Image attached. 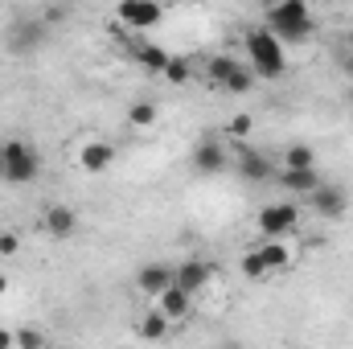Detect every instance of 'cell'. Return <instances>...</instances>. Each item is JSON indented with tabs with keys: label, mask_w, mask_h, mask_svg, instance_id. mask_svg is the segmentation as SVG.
<instances>
[{
	"label": "cell",
	"mask_w": 353,
	"mask_h": 349,
	"mask_svg": "<svg viewBox=\"0 0 353 349\" xmlns=\"http://www.w3.org/2000/svg\"><path fill=\"white\" fill-rule=\"evenodd\" d=\"M243 46H247V66L255 79H279L288 70V50L283 41L267 29V25H255L243 33Z\"/></svg>",
	"instance_id": "1"
},
{
	"label": "cell",
	"mask_w": 353,
	"mask_h": 349,
	"mask_svg": "<svg viewBox=\"0 0 353 349\" xmlns=\"http://www.w3.org/2000/svg\"><path fill=\"white\" fill-rule=\"evenodd\" d=\"M267 29L288 46V41H308L312 29H316V17L308 12L304 0H283V4H271L267 8Z\"/></svg>",
	"instance_id": "2"
},
{
	"label": "cell",
	"mask_w": 353,
	"mask_h": 349,
	"mask_svg": "<svg viewBox=\"0 0 353 349\" xmlns=\"http://www.w3.org/2000/svg\"><path fill=\"white\" fill-rule=\"evenodd\" d=\"M41 173L37 165V152L25 144V140H4V157H0V177L8 185H29L33 177Z\"/></svg>",
	"instance_id": "3"
},
{
	"label": "cell",
	"mask_w": 353,
	"mask_h": 349,
	"mask_svg": "<svg viewBox=\"0 0 353 349\" xmlns=\"http://www.w3.org/2000/svg\"><path fill=\"white\" fill-rule=\"evenodd\" d=\"M161 17H165V8H161L157 0H123V4L115 8V21H119L128 33H148L152 25H161Z\"/></svg>",
	"instance_id": "4"
},
{
	"label": "cell",
	"mask_w": 353,
	"mask_h": 349,
	"mask_svg": "<svg viewBox=\"0 0 353 349\" xmlns=\"http://www.w3.org/2000/svg\"><path fill=\"white\" fill-rule=\"evenodd\" d=\"M300 226V206H292V201H271L259 210V230H263L267 239H279V235H292Z\"/></svg>",
	"instance_id": "5"
},
{
	"label": "cell",
	"mask_w": 353,
	"mask_h": 349,
	"mask_svg": "<svg viewBox=\"0 0 353 349\" xmlns=\"http://www.w3.org/2000/svg\"><path fill=\"white\" fill-rule=\"evenodd\" d=\"M210 279H214V263H205V259H185L173 267V288L185 292V296H197Z\"/></svg>",
	"instance_id": "6"
},
{
	"label": "cell",
	"mask_w": 353,
	"mask_h": 349,
	"mask_svg": "<svg viewBox=\"0 0 353 349\" xmlns=\"http://www.w3.org/2000/svg\"><path fill=\"white\" fill-rule=\"evenodd\" d=\"M46 21H17V25H8V37H4V46H8V54H33L37 46H46Z\"/></svg>",
	"instance_id": "7"
},
{
	"label": "cell",
	"mask_w": 353,
	"mask_h": 349,
	"mask_svg": "<svg viewBox=\"0 0 353 349\" xmlns=\"http://www.w3.org/2000/svg\"><path fill=\"white\" fill-rule=\"evenodd\" d=\"M136 288L144 292V296H165L169 288H173V267L169 263H144L140 267V275H136Z\"/></svg>",
	"instance_id": "8"
},
{
	"label": "cell",
	"mask_w": 353,
	"mask_h": 349,
	"mask_svg": "<svg viewBox=\"0 0 353 349\" xmlns=\"http://www.w3.org/2000/svg\"><path fill=\"white\" fill-rule=\"evenodd\" d=\"M41 226H46V235H54V239H70L74 230H79V214L70 210V206H46L41 210Z\"/></svg>",
	"instance_id": "9"
},
{
	"label": "cell",
	"mask_w": 353,
	"mask_h": 349,
	"mask_svg": "<svg viewBox=\"0 0 353 349\" xmlns=\"http://www.w3.org/2000/svg\"><path fill=\"white\" fill-rule=\"evenodd\" d=\"M308 206H312L321 218H341V214L350 210V197H345V189H337V185H321V189L308 197Z\"/></svg>",
	"instance_id": "10"
},
{
	"label": "cell",
	"mask_w": 353,
	"mask_h": 349,
	"mask_svg": "<svg viewBox=\"0 0 353 349\" xmlns=\"http://www.w3.org/2000/svg\"><path fill=\"white\" fill-rule=\"evenodd\" d=\"M79 165H83L87 173H107V169L115 165V144H107V140H87V144L79 148Z\"/></svg>",
	"instance_id": "11"
},
{
	"label": "cell",
	"mask_w": 353,
	"mask_h": 349,
	"mask_svg": "<svg viewBox=\"0 0 353 349\" xmlns=\"http://www.w3.org/2000/svg\"><path fill=\"white\" fill-rule=\"evenodd\" d=\"M239 173H243V181H251V185H267V181H275V165L267 161L263 152H251V148H243L239 152Z\"/></svg>",
	"instance_id": "12"
},
{
	"label": "cell",
	"mask_w": 353,
	"mask_h": 349,
	"mask_svg": "<svg viewBox=\"0 0 353 349\" xmlns=\"http://www.w3.org/2000/svg\"><path fill=\"white\" fill-rule=\"evenodd\" d=\"M193 169H197V173H222V169H226V148L205 136V140L197 144V152H193Z\"/></svg>",
	"instance_id": "13"
},
{
	"label": "cell",
	"mask_w": 353,
	"mask_h": 349,
	"mask_svg": "<svg viewBox=\"0 0 353 349\" xmlns=\"http://www.w3.org/2000/svg\"><path fill=\"white\" fill-rule=\"evenodd\" d=\"M275 185L279 189H288V193H296V197H312L316 189H321V177H316V169H308V173H275Z\"/></svg>",
	"instance_id": "14"
},
{
	"label": "cell",
	"mask_w": 353,
	"mask_h": 349,
	"mask_svg": "<svg viewBox=\"0 0 353 349\" xmlns=\"http://www.w3.org/2000/svg\"><path fill=\"white\" fill-rule=\"evenodd\" d=\"M132 54H136V62H140L144 70H152V74H165V66H169V58H173V54H165L161 46L144 41V37H140V41L132 46Z\"/></svg>",
	"instance_id": "15"
},
{
	"label": "cell",
	"mask_w": 353,
	"mask_h": 349,
	"mask_svg": "<svg viewBox=\"0 0 353 349\" xmlns=\"http://www.w3.org/2000/svg\"><path fill=\"white\" fill-rule=\"evenodd\" d=\"M279 169H283V173H308V169H316V152H312L308 144H292V148L279 157Z\"/></svg>",
	"instance_id": "16"
},
{
	"label": "cell",
	"mask_w": 353,
	"mask_h": 349,
	"mask_svg": "<svg viewBox=\"0 0 353 349\" xmlns=\"http://www.w3.org/2000/svg\"><path fill=\"white\" fill-rule=\"evenodd\" d=\"M189 304H193V296H185V292H176V288H169V292L157 300V308H161V317H165L169 325L189 317Z\"/></svg>",
	"instance_id": "17"
},
{
	"label": "cell",
	"mask_w": 353,
	"mask_h": 349,
	"mask_svg": "<svg viewBox=\"0 0 353 349\" xmlns=\"http://www.w3.org/2000/svg\"><path fill=\"white\" fill-rule=\"evenodd\" d=\"M239 66H243L239 58H230V54H214V58L205 62V79H210V83H218V87H226V79H230Z\"/></svg>",
	"instance_id": "18"
},
{
	"label": "cell",
	"mask_w": 353,
	"mask_h": 349,
	"mask_svg": "<svg viewBox=\"0 0 353 349\" xmlns=\"http://www.w3.org/2000/svg\"><path fill=\"white\" fill-rule=\"evenodd\" d=\"M136 333H140L144 341H165V337H169V321L161 317V308H157V312H144V317L136 321Z\"/></svg>",
	"instance_id": "19"
},
{
	"label": "cell",
	"mask_w": 353,
	"mask_h": 349,
	"mask_svg": "<svg viewBox=\"0 0 353 349\" xmlns=\"http://www.w3.org/2000/svg\"><path fill=\"white\" fill-rule=\"evenodd\" d=\"M259 259H263L267 275H271V271H283V267H288V263H292V251H288V247H283V243H275V239H271V243H267V247H259Z\"/></svg>",
	"instance_id": "20"
},
{
	"label": "cell",
	"mask_w": 353,
	"mask_h": 349,
	"mask_svg": "<svg viewBox=\"0 0 353 349\" xmlns=\"http://www.w3.org/2000/svg\"><path fill=\"white\" fill-rule=\"evenodd\" d=\"M128 123H132V128H152V123H157V107H152L148 99H136V103L128 107Z\"/></svg>",
	"instance_id": "21"
},
{
	"label": "cell",
	"mask_w": 353,
	"mask_h": 349,
	"mask_svg": "<svg viewBox=\"0 0 353 349\" xmlns=\"http://www.w3.org/2000/svg\"><path fill=\"white\" fill-rule=\"evenodd\" d=\"M251 87H255V74H251V66H239V70L226 79V90H230V94H247Z\"/></svg>",
	"instance_id": "22"
},
{
	"label": "cell",
	"mask_w": 353,
	"mask_h": 349,
	"mask_svg": "<svg viewBox=\"0 0 353 349\" xmlns=\"http://www.w3.org/2000/svg\"><path fill=\"white\" fill-rule=\"evenodd\" d=\"M12 333H17V349H46V333H41V329H33V325L12 329Z\"/></svg>",
	"instance_id": "23"
},
{
	"label": "cell",
	"mask_w": 353,
	"mask_h": 349,
	"mask_svg": "<svg viewBox=\"0 0 353 349\" xmlns=\"http://www.w3.org/2000/svg\"><path fill=\"white\" fill-rule=\"evenodd\" d=\"M189 58H169V66H165V79L169 83H189Z\"/></svg>",
	"instance_id": "24"
},
{
	"label": "cell",
	"mask_w": 353,
	"mask_h": 349,
	"mask_svg": "<svg viewBox=\"0 0 353 349\" xmlns=\"http://www.w3.org/2000/svg\"><path fill=\"white\" fill-rule=\"evenodd\" d=\"M243 275H247V279H263V275H267L259 251H247V255H243Z\"/></svg>",
	"instance_id": "25"
},
{
	"label": "cell",
	"mask_w": 353,
	"mask_h": 349,
	"mask_svg": "<svg viewBox=\"0 0 353 349\" xmlns=\"http://www.w3.org/2000/svg\"><path fill=\"white\" fill-rule=\"evenodd\" d=\"M251 128H255V119H251V115H234L226 132H230L234 140H247V136H251Z\"/></svg>",
	"instance_id": "26"
},
{
	"label": "cell",
	"mask_w": 353,
	"mask_h": 349,
	"mask_svg": "<svg viewBox=\"0 0 353 349\" xmlns=\"http://www.w3.org/2000/svg\"><path fill=\"white\" fill-rule=\"evenodd\" d=\"M21 251V239L17 235H0V255H17Z\"/></svg>",
	"instance_id": "27"
},
{
	"label": "cell",
	"mask_w": 353,
	"mask_h": 349,
	"mask_svg": "<svg viewBox=\"0 0 353 349\" xmlns=\"http://www.w3.org/2000/svg\"><path fill=\"white\" fill-rule=\"evenodd\" d=\"M337 66H341V70L353 79V50H337Z\"/></svg>",
	"instance_id": "28"
},
{
	"label": "cell",
	"mask_w": 353,
	"mask_h": 349,
	"mask_svg": "<svg viewBox=\"0 0 353 349\" xmlns=\"http://www.w3.org/2000/svg\"><path fill=\"white\" fill-rule=\"evenodd\" d=\"M0 349H17V333L12 329H0Z\"/></svg>",
	"instance_id": "29"
},
{
	"label": "cell",
	"mask_w": 353,
	"mask_h": 349,
	"mask_svg": "<svg viewBox=\"0 0 353 349\" xmlns=\"http://www.w3.org/2000/svg\"><path fill=\"white\" fill-rule=\"evenodd\" d=\"M4 292H8V275L0 271V296H4Z\"/></svg>",
	"instance_id": "30"
},
{
	"label": "cell",
	"mask_w": 353,
	"mask_h": 349,
	"mask_svg": "<svg viewBox=\"0 0 353 349\" xmlns=\"http://www.w3.org/2000/svg\"><path fill=\"white\" fill-rule=\"evenodd\" d=\"M0 157H4V144H0Z\"/></svg>",
	"instance_id": "31"
},
{
	"label": "cell",
	"mask_w": 353,
	"mask_h": 349,
	"mask_svg": "<svg viewBox=\"0 0 353 349\" xmlns=\"http://www.w3.org/2000/svg\"><path fill=\"white\" fill-rule=\"evenodd\" d=\"M350 99H353V94H350Z\"/></svg>",
	"instance_id": "32"
}]
</instances>
